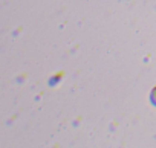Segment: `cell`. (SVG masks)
Wrapping results in <instances>:
<instances>
[]
</instances>
